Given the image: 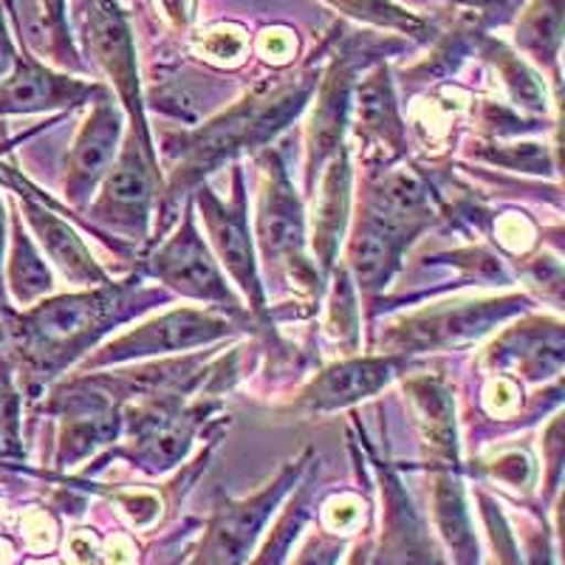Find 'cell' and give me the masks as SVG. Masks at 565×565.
<instances>
[{
    "label": "cell",
    "mask_w": 565,
    "mask_h": 565,
    "mask_svg": "<svg viewBox=\"0 0 565 565\" xmlns=\"http://www.w3.org/2000/svg\"><path fill=\"white\" fill-rule=\"evenodd\" d=\"M405 367L402 356H371V360H348L320 373L300 396V407L309 411H337L360 398L373 396Z\"/></svg>",
    "instance_id": "cell-13"
},
{
    "label": "cell",
    "mask_w": 565,
    "mask_h": 565,
    "mask_svg": "<svg viewBox=\"0 0 565 565\" xmlns=\"http://www.w3.org/2000/svg\"><path fill=\"white\" fill-rule=\"evenodd\" d=\"M523 309L521 297H503V300L469 302L456 309L430 311L418 315L402 328H396L387 342L396 348H413V351H430V348H450L458 342L476 340L489 326L501 322L503 317H512Z\"/></svg>",
    "instance_id": "cell-10"
},
{
    "label": "cell",
    "mask_w": 565,
    "mask_h": 565,
    "mask_svg": "<svg viewBox=\"0 0 565 565\" xmlns=\"http://www.w3.org/2000/svg\"><path fill=\"white\" fill-rule=\"evenodd\" d=\"M204 52L218 60H238L246 49V40L238 29H215L201 40Z\"/></svg>",
    "instance_id": "cell-26"
},
{
    "label": "cell",
    "mask_w": 565,
    "mask_h": 565,
    "mask_svg": "<svg viewBox=\"0 0 565 565\" xmlns=\"http://www.w3.org/2000/svg\"><path fill=\"white\" fill-rule=\"evenodd\" d=\"M97 94L99 85L54 74L29 54H20L12 74L0 83V114H38V110L65 108V105L85 103Z\"/></svg>",
    "instance_id": "cell-12"
},
{
    "label": "cell",
    "mask_w": 565,
    "mask_h": 565,
    "mask_svg": "<svg viewBox=\"0 0 565 565\" xmlns=\"http://www.w3.org/2000/svg\"><path fill=\"white\" fill-rule=\"evenodd\" d=\"M436 509H438V523H441L444 537L450 540V546L456 548L458 565H478V546L472 534H469L467 523V509L461 501V489L452 476L438 478L436 489Z\"/></svg>",
    "instance_id": "cell-20"
},
{
    "label": "cell",
    "mask_w": 565,
    "mask_h": 565,
    "mask_svg": "<svg viewBox=\"0 0 565 565\" xmlns=\"http://www.w3.org/2000/svg\"><path fill=\"white\" fill-rule=\"evenodd\" d=\"M337 557H340V546H337V543H326V540H322V543H311L297 565H334Z\"/></svg>",
    "instance_id": "cell-28"
},
{
    "label": "cell",
    "mask_w": 565,
    "mask_h": 565,
    "mask_svg": "<svg viewBox=\"0 0 565 565\" xmlns=\"http://www.w3.org/2000/svg\"><path fill=\"white\" fill-rule=\"evenodd\" d=\"M317 77L309 74L295 85H280L275 90L257 88L252 90L244 103L226 110L224 116L212 119L195 134L184 136V148H181V161L175 168L173 184L164 206H173L181 195H186L190 186H199L206 173L221 168L224 161L241 150L260 148L275 134H280L286 125L309 103L311 90H315Z\"/></svg>",
    "instance_id": "cell-2"
},
{
    "label": "cell",
    "mask_w": 565,
    "mask_h": 565,
    "mask_svg": "<svg viewBox=\"0 0 565 565\" xmlns=\"http://www.w3.org/2000/svg\"><path fill=\"white\" fill-rule=\"evenodd\" d=\"M122 139V108L108 90L99 88L90 116L74 139L65 170V195L77 210H83L99 181L114 168Z\"/></svg>",
    "instance_id": "cell-9"
},
{
    "label": "cell",
    "mask_w": 565,
    "mask_h": 565,
    "mask_svg": "<svg viewBox=\"0 0 565 565\" xmlns=\"http://www.w3.org/2000/svg\"><path fill=\"white\" fill-rule=\"evenodd\" d=\"M18 49H14V40L7 29V20H3V9H0V83L9 77L18 65Z\"/></svg>",
    "instance_id": "cell-27"
},
{
    "label": "cell",
    "mask_w": 565,
    "mask_h": 565,
    "mask_svg": "<svg viewBox=\"0 0 565 565\" xmlns=\"http://www.w3.org/2000/svg\"><path fill=\"white\" fill-rule=\"evenodd\" d=\"M360 128L376 139L387 141L393 148H402V122H398L396 97H393V83L387 68H376L360 88Z\"/></svg>",
    "instance_id": "cell-18"
},
{
    "label": "cell",
    "mask_w": 565,
    "mask_h": 565,
    "mask_svg": "<svg viewBox=\"0 0 565 565\" xmlns=\"http://www.w3.org/2000/svg\"><path fill=\"white\" fill-rule=\"evenodd\" d=\"M326 3L345 12L348 18L365 20L373 26L396 29V32L413 34V38H427V23L418 14L391 3V0H326Z\"/></svg>",
    "instance_id": "cell-22"
},
{
    "label": "cell",
    "mask_w": 565,
    "mask_h": 565,
    "mask_svg": "<svg viewBox=\"0 0 565 565\" xmlns=\"http://www.w3.org/2000/svg\"><path fill=\"white\" fill-rule=\"evenodd\" d=\"M74 3H77V0H74Z\"/></svg>",
    "instance_id": "cell-30"
},
{
    "label": "cell",
    "mask_w": 565,
    "mask_h": 565,
    "mask_svg": "<svg viewBox=\"0 0 565 565\" xmlns=\"http://www.w3.org/2000/svg\"><path fill=\"white\" fill-rule=\"evenodd\" d=\"M230 328L232 317H221L215 311H170V315L159 317V320L136 328L130 334L105 345L94 360L85 362V367H99L110 365V362L141 360V356H153V353H173L186 351V348L210 345L215 340H224L230 334Z\"/></svg>",
    "instance_id": "cell-8"
},
{
    "label": "cell",
    "mask_w": 565,
    "mask_h": 565,
    "mask_svg": "<svg viewBox=\"0 0 565 565\" xmlns=\"http://www.w3.org/2000/svg\"><path fill=\"white\" fill-rule=\"evenodd\" d=\"M351 83L353 65L348 63V54L337 57L322 79L320 103H317L315 119L309 130V170L306 181L315 186V175L326 161L334 159L342 148V130L348 125V110H351Z\"/></svg>",
    "instance_id": "cell-14"
},
{
    "label": "cell",
    "mask_w": 565,
    "mask_h": 565,
    "mask_svg": "<svg viewBox=\"0 0 565 565\" xmlns=\"http://www.w3.org/2000/svg\"><path fill=\"white\" fill-rule=\"evenodd\" d=\"M302 467H289L277 478L271 487H266L264 492H257L255 498L241 503H226L218 512V518L212 521L210 534L204 540V548H201L195 565H241L249 554L252 543H255L257 532L264 529L266 518L271 514L275 503L280 501V494L289 489V483H295L297 472Z\"/></svg>",
    "instance_id": "cell-11"
},
{
    "label": "cell",
    "mask_w": 565,
    "mask_h": 565,
    "mask_svg": "<svg viewBox=\"0 0 565 565\" xmlns=\"http://www.w3.org/2000/svg\"><path fill=\"white\" fill-rule=\"evenodd\" d=\"M159 181V161L145 153L136 136L130 134L122 153L116 156L114 168L103 179V193L90 206V230L105 224L122 232L130 241H148L150 204H153V184Z\"/></svg>",
    "instance_id": "cell-7"
},
{
    "label": "cell",
    "mask_w": 565,
    "mask_h": 565,
    "mask_svg": "<svg viewBox=\"0 0 565 565\" xmlns=\"http://www.w3.org/2000/svg\"><path fill=\"white\" fill-rule=\"evenodd\" d=\"M3 246H7V210L0 201V302H3Z\"/></svg>",
    "instance_id": "cell-29"
},
{
    "label": "cell",
    "mask_w": 565,
    "mask_h": 565,
    "mask_svg": "<svg viewBox=\"0 0 565 565\" xmlns=\"http://www.w3.org/2000/svg\"><path fill=\"white\" fill-rule=\"evenodd\" d=\"M20 204H23V212H26V221L32 224V230L38 232L43 249L49 252V257L60 266V271L68 280H74L77 286H94V289L114 282L108 271L90 257L88 246L83 244L77 232L60 218L57 210L45 206L38 199H29V195H20Z\"/></svg>",
    "instance_id": "cell-15"
},
{
    "label": "cell",
    "mask_w": 565,
    "mask_h": 565,
    "mask_svg": "<svg viewBox=\"0 0 565 565\" xmlns=\"http://www.w3.org/2000/svg\"><path fill=\"white\" fill-rule=\"evenodd\" d=\"M348 204H351V161H348V150L340 148L322 179V193L315 206L311 246L320 260V271L334 269L337 249H340L348 224Z\"/></svg>",
    "instance_id": "cell-16"
},
{
    "label": "cell",
    "mask_w": 565,
    "mask_h": 565,
    "mask_svg": "<svg viewBox=\"0 0 565 565\" xmlns=\"http://www.w3.org/2000/svg\"><path fill=\"white\" fill-rule=\"evenodd\" d=\"M74 14L77 23L83 26L85 43L88 52L94 54L99 68L114 79L119 103L128 108L130 119H134V130L145 153L156 159L153 141H150L148 122H145V105H141V88H139V68H136V45L134 34H130L128 18H125L119 0H77L74 3Z\"/></svg>",
    "instance_id": "cell-4"
},
{
    "label": "cell",
    "mask_w": 565,
    "mask_h": 565,
    "mask_svg": "<svg viewBox=\"0 0 565 565\" xmlns=\"http://www.w3.org/2000/svg\"><path fill=\"white\" fill-rule=\"evenodd\" d=\"M483 54L494 63V68L501 71L503 83H507L509 94L514 97V103H521L523 108L543 110L546 108V88L537 83L529 65L521 57H514L507 45L498 43V40H487L483 43Z\"/></svg>",
    "instance_id": "cell-21"
},
{
    "label": "cell",
    "mask_w": 565,
    "mask_h": 565,
    "mask_svg": "<svg viewBox=\"0 0 565 565\" xmlns=\"http://www.w3.org/2000/svg\"><path fill=\"white\" fill-rule=\"evenodd\" d=\"M199 199L201 218H204L206 232H210L212 249L218 255L221 266L232 275V280L238 282L241 291L246 295L252 306V315L257 320H266L269 309H266L264 282H260V271H257L255 257V241L249 232V215H246V190H244V173L241 168L232 170V199L221 201L212 193L210 186H199L195 190Z\"/></svg>",
    "instance_id": "cell-5"
},
{
    "label": "cell",
    "mask_w": 565,
    "mask_h": 565,
    "mask_svg": "<svg viewBox=\"0 0 565 565\" xmlns=\"http://www.w3.org/2000/svg\"><path fill=\"white\" fill-rule=\"evenodd\" d=\"M43 12L49 18V26L54 32V52L63 60L65 65H79L74 43H71V29H68V14H65V0H40Z\"/></svg>",
    "instance_id": "cell-25"
},
{
    "label": "cell",
    "mask_w": 565,
    "mask_h": 565,
    "mask_svg": "<svg viewBox=\"0 0 565 565\" xmlns=\"http://www.w3.org/2000/svg\"><path fill=\"white\" fill-rule=\"evenodd\" d=\"M331 315H334V322H331L334 334L340 337V340H348V342L356 340V306H353V289L348 286L345 271H340V275H337L334 309H331Z\"/></svg>",
    "instance_id": "cell-24"
},
{
    "label": "cell",
    "mask_w": 565,
    "mask_h": 565,
    "mask_svg": "<svg viewBox=\"0 0 565 565\" xmlns=\"http://www.w3.org/2000/svg\"><path fill=\"white\" fill-rule=\"evenodd\" d=\"M148 271L159 277L164 286L179 291L181 297L190 300L212 302L215 309H224L230 317H244L241 302L226 286V277L221 271L218 260L212 257L210 246L201 238L199 226H195L193 210L186 206L181 226L175 230L173 238H168L159 249L150 255Z\"/></svg>",
    "instance_id": "cell-6"
},
{
    "label": "cell",
    "mask_w": 565,
    "mask_h": 565,
    "mask_svg": "<svg viewBox=\"0 0 565 565\" xmlns=\"http://www.w3.org/2000/svg\"><path fill=\"white\" fill-rule=\"evenodd\" d=\"M156 300L164 297L156 291H130L116 282L97 286L85 295L54 297L20 320V351L34 373L52 376L77 353L88 351L105 331L145 311Z\"/></svg>",
    "instance_id": "cell-1"
},
{
    "label": "cell",
    "mask_w": 565,
    "mask_h": 565,
    "mask_svg": "<svg viewBox=\"0 0 565 565\" xmlns=\"http://www.w3.org/2000/svg\"><path fill=\"white\" fill-rule=\"evenodd\" d=\"M9 289L20 306H32L38 297L54 289L52 269L34 249L32 238L23 230V221L14 215L12 224V255H9Z\"/></svg>",
    "instance_id": "cell-19"
},
{
    "label": "cell",
    "mask_w": 565,
    "mask_h": 565,
    "mask_svg": "<svg viewBox=\"0 0 565 565\" xmlns=\"http://www.w3.org/2000/svg\"><path fill=\"white\" fill-rule=\"evenodd\" d=\"M306 518H309V509H306V503L302 501H297V507H291L289 512L282 514V521L277 523V529L271 532V537L266 540L264 552L257 554L255 565H282L286 552H289V546H291V540L300 534Z\"/></svg>",
    "instance_id": "cell-23"
},
{
    "label": "cell",
    "mask_w": 565,
    "mask_h": 565,
    "mask_svg": "<svg viewBox=\"0 0 565 565\" xmlns=\"http://www.w3.org/2000/svg\"><path fill=\"white\" fill-rule=\"evenodd\" d=\"M264 190L257 206V246L271 275L286 280L300 291L320 295V269L306 255V215L291 186L289 173L277 153L260 159Z\"/></svg>",
    "instance_id": "cell-3"
},
{
    "label": "cell",
    "mask_w": 565,
    "mask_h": 565,
    "mask_svg": "<svg viewBox=\"0 0 565 565\" xmlns=\"http://www.w3.org/2000/svg\"><path fill=\"white\" fill-rule=\"evenodd\" d=\"M514 38L529 57L554 68L563 43V0H532L518 20Z\"/></svg>",
    "instance_id": "cell-17"
}]
</instances>
